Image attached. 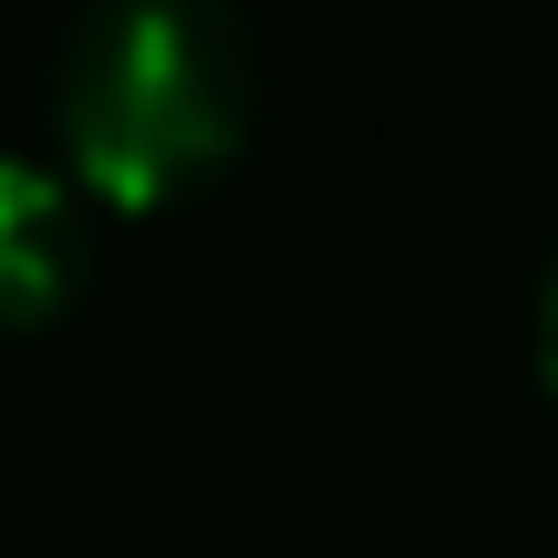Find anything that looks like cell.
Listing matches in <instances>:
<instances>
[{"label":"cell","mask_w":558,"mask_h":558,"mask_svg":"<svg viewBox=\"0 0 558 558\" xmlns=\"http://www.w3.org/2000/svg\"><path fill=\"white\" fill-rule=\"evenodd\" d=\"M62 145L114 197H166L248 124L239 0H83L62 32Z\"/></svg>","instance_id":"cell-1"},{"label":"cell","mask_w":558,"mask_h":558,"mask_svg":"<svg viewBox=\"0 0 558 558\" xmlns=\"http://www.w3.org/2000/svg\"><path fill=\"white\" fill-rule=\"evenodd\" d=\"M73 269H83L73 186H62L52 166L11 156L0 166V300H11V320H41L62 290H73Z\"/></svg>","instance_id":"cell-2"},{"label":"cell","mask_w":558,"mask_h":558,"mask_svg":"<svg viewBox=\"0 0 558 558\" xmlns=\"http://www.w3.org/2000/svg\"><path fill=\"white\" fill-rule=\"evenodd\" d=\"M538 362H548V383H558V259H548V290H538Z\"/></svg>","instance_id":"cell-3"}]
</instances>
